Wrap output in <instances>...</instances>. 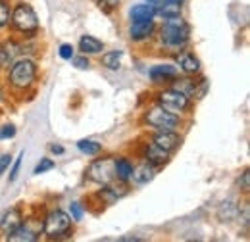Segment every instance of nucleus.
<instances>
[{
  "mask_svg": "<svg viewBox=\"0 0 250 242\" xmlns=\"http://www.w3.org/2000/svg\"><path fill=\"white\" fill-rule=\"evenodd\" d=\"M190 40V25L181 16L167 18L160 27V42L169 50H181Z\"/></svg>",
  "mask_w": 250,
  "mask_h": 242,
  "instance_id": "1",
  "label": "nucleus"
},
{
  "mask_svg": "<svg viewBox=\"0 0 250 242\" xmlns=\"http://www.w3.org/2000/svg\"><path fill=\"white\" fill-rule=\"evenodd\" d=\"M37 63L29 58H21V60H16L10 67V73H8V81L14 89L18 91H25L29 89L35 79H37Z\"/></svg>",
  "mask_w": 250,
  "mask_h": 242,
  "instance_id": "2",
  "label": "nucleus"
},
{
  "mask_svg": "<svg viewBox=\"0 0 250 242\" xmlns=\"http://www.w3.org/2000/svg\"><path fill=\"white\" fill-rule=\"evenodd\" d=\"M42 233L50 241H58L63 237H69L71 233V215L63 210H52L44 215L42 221Z\"/></svg>",
  "mask_w": 250,
  "mask_h": 242,
  "instance_id": "3",
  "label": "nucleus"
},
{
  "mask_svg": "<svg viewBox=\"0 0 250 242\" xmlns=\"http://www.w3.org/2000/svg\"><path fill=\"white\" fill-rule=\"evenodd\" d=\"M12 27L23 35H33L39 31V16L29 4L18 2L12 8V18H10Z\"/></svg>",
  "mask_w": 250,
  "mask_h": 242,
  "instance_id": "4",
  "label": "nucleus"
},
{
  "mask_svg": "<svg viewBox=\"0 0 250 242\" xmlns=\"http://www.w3.org/2000/svg\"><path fill=\"white\" fill-rule=\"evenodd\" d=\"M143 121H145V125H148L156 131H177V127H181V118L177 114H171L158 104L145 112Z\"/></svg>",
  "mask_w": 250,
  "mask_h": 242,
  "instance_id": "5",
  "label": "nucleus"
},
{
  "mask_svg": "<svg viewBox=\"0 0 250 242\" xmlns=\"http://www.w3.org/2000/svg\"><path fill=\"white\" fill-rule=\"evenodd\" d=\"M156 100H158V106H162L164 110H167L171 114H177V116L190 110V98L185 96L183 92L171 89V87L158 92Z\"/></svg>",
  "mask_w": 250,
  "mask_h": 242,
  "instance_id": "6",
  "label": "nucleus"
},
{
  "mask_svg": "<svg viewBox=\"0 0 250 242\" xmlns=\"http://www.w3.org/2000/svg\"><path fill=\"white\" fill-rule=\"evenodd\" d=\"M114 158L116 156H106V158H98L87 169V179L96 182V184H110L116 179L114 173Z\"/></svg>",
  "mask_w": 250,
  "mask_h": 242,
  "instance_id": "7",
  "label": "nucleus"
},
{
  "mask_svg": "<svg viewBox=\"0 0 250 242\" xmlns=\"http://www.w3.org/2000/svg\"><path fill=\"white\" fill-rule=\"evenodd\" d=\"M169 154H171V152L160 148V146L154 144L152 141H150V142H146V144L143 146V152H141L143 160H145L146 163L154 165V167H162V165H166V163L169 161Z\"/></svg>",
  "mask_w": 250,
  "mask_h": 242,
  "instance_id": "8",
  "label": "nucleus"
},
{
  "mask_svg": "<svg viewBox=\"0 0 250 242\" xmlns=\"http://www.w3.org/2000/svg\"><path fill=\"white\" fill-rule=\"evenodd\" d=\"M154 31H156V23H154V20L131 21V25H129V39H131V40H135V42H143V40L152 39Z\"/></svg>",
  "mask_w": 250,
  "mask_h": 242,
  "instance_id": "9",
  "label": "nucleus"
},
{
  "mask_svg": "<svg viewBox=\"0 0 250 242\" xmlns=\"http://www.w3.org/2000/svg\"><path fill=\"white\" fill-rule=\"evenodd\" d=\"M148 77H150V81H152L154 85L171 83V81L177 77V67L171 65V63H158L154 67H150Z\"/></svg>",
  "mask_w": 250,
  "mask_h": 242,
  "instance_id": "10",
  "label": "nucleus"
},
{
  "mask_svg": "<svg viewBox=\"0 0 250 242\" xmlns=\"http://www.w3.org/2000/svg\"><path fill=\"white\" fill-rule=\"evenodd\" d=\"M21 52H23V46H21L20 42H16V40H12V39L4 40V42L0 44V65L10 67L14 61L21 56Z\"/></svg>",
  "mask_w": 250,
  "mask_h": 242,
  "instance_id": "11",
  "label": "nucleus"
},
{
  "mask_svg": "<svg viewBox=\"0 0 250 242\" xmlns=\"http://www.w3.org/2000/svg\"><path fill=\"white\" fill-rule=\"evenodd\" d=\"M150 141L167 152L177 150L181 146V142H183V139L177 135V131H158L156 135H152Z\"/></svg>",
  "mask_w": 250,
  "mask_h": 242,
  "instance_id": "12",
  "label": "nucleus"
},
{
  "mask_svg": "<svg viewBox=\"0 0 250 242\" xmlns=\"http://www.w3.org/2000/svg\"><path fill=\"white\" fill-rule=\"evenodd\" d=\"M23 223V213H21V208H12V210H8V212L2 215V219H0V231L4 233V235H10L12 231H16L20 225Z\"/></svg>",
  "mask_w": 250,
  "mask_h": 242,
  "instance_id": "13",
  "label": "nucleus"
},
{
  "mask_svg": "<svg viewBox=\"0 0 250 242\" xmlns=\"http://www.w3.org/2000/svg\"><path fill=\"white\" fill-rule=\"evenodd\" d=\"M4 239L10 242H35L39 239V231L31 229L27 223H21L16 231H12L10 235H6Z\"/></svg>",
  "mask_w": 250,
  "mask_h": 242,
  "instance_id": "14",
  "label": "nucleus"
},
{
  "mask_svg": "<svg viewBox=\"0 0 250 242\" xmlns=\"http://www.w3.org/2000/svg\"><path fill=\"white\" fill-rule=\"evenodd\" d=\"M154 177H156V167L146 163V161L137 165V167H133V173H131V179H133L135 184H146V182L152 181Z\"/></svg>",
  "mask_w": 250,
  "mask_h": 242,
  "instance_id": "15",
  "label": "nucleus"
},
{
  "mask_svg": "<svg viewBox=\"0 0 250 242\" xmlns=\"http://www.w3.org/2000/svg\"><path fill=\"white\" fill-rule=\"evenodd\" d=\"M79 50L81 54L85 56H91V54H100L104 50V42L100 39H96L93 35H83L79 39Z\"/></svg>",
  "mask_w": 250,
  "mask_h": 242,
  "instance_id": "16",
  "label": "nucleus"
},
{
  "mask_svg": "<svg viewBox=\"0 0 250 242\" xmlns=\"http://www.w3.org/2000/svg\"><path fill=\"white\" fill-rule=\"evenodd\" d=\"M177 63H179V69L187 75H194V73L200 71V60L192 52H187V50L177 56Z\"/></svg>",
  "mask_w": 250,
  "mask_h": 242,
  "instance_id": "17",
  "label": "nucleus"
},
{
  "mask_svg": "<svg viewBox=\"0 0 250 242\" xmlns=\"http://www.w3.org/2000/svg\"><path fill=\"white\" fill-rule=\"evenodd\" d=\"M131 21H145V20H154L156 18V8L152 4H135L129 10Z\"/></svg>",
  "mask_w": 250,
  "mask_h": 242,
  "instance_id": "18",
  "label": "nucleus"
},
{
  "mask_svg": "<svg viewBox=\"0 0 250 242\" xmlns=\"http://www.w3.org/2000/svg\"><path fill=\"white\" fill-rule=\"evenodd\" d=\"M114 173L120 182H129L133 173V163L127 158H114Z\"/></svg>",
  "mask_w": 250,
  "mask_h": 242,
  "instance_id": "19",
  "label": "nucleus"
},
{
  "mask_svg": "<svg viewBox=\"0 0 250 242\" xmlns=\"http://www.w3.org/2000/svg\"><path fill=\"white\" fill-rule=\"evenodd\" d=\"M181 10H183L181 2L169 0V2H164V4L156 6V16L164 18V20H167V18H177V16H181Z\"/></svg>",
  "mask_w": 250,
  "mask_h": 242,
  "instance_id": "20",
  "label": "nucleus"
},
{
  "mask_svg": "<svg viewBox=\"0 0 250 242\" xmlns=\"http://www.w3.org/2000/svg\"><path fill=\"white\" fill-rule=\"evenodd\" d=\"M241 212V208L233 202V200H225V202H221L218 208V217L219 221H233L237 215Z\"/></svg>",
  "mask_w": 250,
  "mask_h": 242,
  "instance_id": "21",
  "label": "nucleus"
},
{
  "mask_svg": "<svg viewBox=\"0 0 250 242\" xmlns=\"http://www.w3.org/2000/svg\"><path fill=\"white\" fill-rule=\"evenodd\" d=\"M194 87H196V81L194 79H188V77H175L173 81H171V89H175V91L183 92L185 96H188L190 100H192V92H194Z\"/></svg>",
  "mask_w": 250,
  "mask_h": 242,
  "instance_id": "22",
  "label": "nucleus"
},
{
  "mask_svg": "<svg viewBox=\"0 0 250 242\" xmlns=\"http://www.w3.org/2000/svg\"><path fill=\"white\" fill-rule=\"evenodd\" d=\"M122 56H124V52H122V50H112V52H106V54H102L100 63H102L104 67H108V69L116 71V69H120V67H122Z\"/></svg>",
  "mask_w": 250,
  "mask_h": 242,
  "instance_id": "23",
  "label": "nucleus"
},
{
  "mask_svg": "<svg viewBox=\"0 0 250 242\" xmlns=\"http://www.w3.org/2000/svg\"><path fill=\"white\" fill-rule=\"evenodd\" d=\"M77 148L85 156H98L102 152V144L96 142V141H91V139H83V141L77 142Z\"/></svg>",
  "mask_w": 250,
  "mask_h": 242,
  "instance_id": "24",
  "label": "nucleus"
},
{
  "mask_svg": "<svg viewBox=\"0 0 250 242\" xmlns=\"http://www.w3.org/2000/svg\"><path fill=\"white\" fill-rule=\"evenodd\" d=\"M10 18H12V6H10V0H0V29L6 27L10 23Z\"/></svg>",
  "mask_w": 250,
  "mask_h": 242,
  "instance_id": "25",
  "label": "nucleus"
},
{
  "mask_svg": "<svg viewBox=\"0 0 250 242\" xmlns=\"http://www.w3.org/2000/svg\"><path fill=\"white\" fill-rule=\"evenodd\" d=\"M50 169H54V161H52L50 158H42V160L37 163V167H35V175L46 173V171H50Z\"/></svg>",
  "mask_w": 250,
  "mask_h": 242,
  "instance_id": "26",
  "label": "nucleus"
},
{
  "mask_svg": "<svg viewBox=\"0 0 250 242\" xmlns=\"http://www.w3.org/2000/svg\"><path fill=\"white\" fill-rule=\"evenodd\" d=\"M83 213H85V210H83V206L79 202H71L69 204V215H71V219L81 221L83 219Z\"/></svg>",
  "mask_w": 250,
  "mask_h": 242,
  "instance_id": "27",
  "label": "nucleus"
},
{
  "mask_svg": "<svg viewBox=\"0 0 250 242\" xmlns=\"http://www.w3.org/2000/svg\"><path fill=\"white\" fill-rule=\"evenodd\" d=\"M21 160H23V152H20V156L16 158L12 169H10V182H14L18 179V173H20V167H21Z\"/></svg>",
  "mask_w": 250,
  "mask_h": 242,
  "instance_id": "28",
  "label": "nucleus"
},
{
  "mask_svg": "<svg viewBox=\"0 0 250 242\" xmlns=\"http://www.w3.org/2000/svg\"><path fill=\"white\" fill-rule=\"evenodd\" d=\"M58 54H60V58H62V60H71V58H73V54H75V50H73V46H71V44H60Z\"/></svg>",
  "mask_w": 250,
  "mask_h": 242,
  "instance_id": "29",
  "label": "nucleus"
},
{
  "mask_svg": "<svg viewBox=\"0 0 250 242\" xmlns=\"http://www.w3.org/2000/svg\"><path fill=\"white\" fill-rule=\"evenodd\" d=\"M12 137H16V127H14L12 123L2 125V127H0V139L4 141V139H12Z\"/></svg>",
  "mask_w": 250,
  "mask_h": 242,
  "instance_id": "30",
  "label": "nucleus"
},
{
  "mask_svg": "<svg viewBox=\"0 0 250 242\" xmlns=\"http://www.w3.org/2000/svg\"><path fill=\"white\" fill-rule=\"evenodd\" d=\"M96 2H98L100 8H104L106 12H112V10L120 8V4H122V0H96Z\"/></svg>",
  "mask_w": 250,
  "mask_h": 242,
  "instance_id": "31",
  "label": "nucleus"
},
{
  "mask_svg": "<svg viewBox=\"0 0 250 242\" xmlns=\"http://www.w3.org/2000/svg\"><path fill=\"white\" fill-rule=\"evenodd\" d=\"M71 61H73V65H75L77 69H89V65H91L89 60L85 58V54H83V56H79V58H75V56H73Z\"/></svg>",
  "mask_w": 250,
  "mask_h": 242,
  "instance_id": "32",
  "label": "nucleus"
},
{
  "mask_svg": "<svg viewBox=\"0 0 250 242\" xmlns=\"http://www.w3.org/2000/svg\"><path fill=\"white\" fill-rule=\"evenodd\" d=\"M10 163H12V156L10 154H0V175L10 167Z\"/></svg>",
  "mask_w": 250,
  "mask_h": 242,
  "instance_id": "33",
  "label": "nucleus"
},
{
  "mask_svg": "<svg viewBox=\"0 0 250 242\" xmlns=\"http://www.w3.org/2000/svg\"><path fill=\"white\" fill-rule=\"evenodd\" d=\"M239 186L243 188V192H249V188H250V173L249 171L243 173V179L239 181Z\"/></svg>",
  "mask_w": 250,
  "mask_h": 242,
  "instance_id": "34",
  "label": "nucleus"
},
{
  "mask_svg": "<svg viewBox=\"0 0 250 242\" xmlns=\"http://www.w3.org/2000/svg\"><path fill=\"white\" fill-rule=\"evenodd\" d=\"M50 152H52V154H56V156H60V154L65 152V148H63L62 144H50Z\"/></svg>",
  "mask_w": 250,
  "mask_h": 242,
  "instance_id": "35",
  "label": "nucleus"
},
{
  "mask_svg": "<svg viewBox=\"0 0 250 242\" xmlns=\"http://www.w3.org/2000/svg\"><path fill=\"white\" fill-rule=\"evenodd\" d=\"M164 2H169V0H148V4H152L154 8H156V6H160V4H164Z\"/></svg>",
  "mask_w": 250,
  "mask_h": 242,
  "instance_id": "36",
  "label": "nucleus"
},
{
  "mask_svg": "<svg viewBox=\"0 0 250 242\" xmlns=\"http://www.w3.org/2000/svg\"><path fill=\"white\" fill-rule=\"evenodd\" d=\"M2 98H4V96H2V91H0V102H2Z\"/></svg>",
  "mask_w": 250,
  "mask_h": 242,
  "instance_id": "37",
  "label": "nucleus"
},
{
  "mask_svg": "<svg viewBox=\"0 0 250 242\" xmlns=\"http://www.w3.org/2000/svg\"><path fill=\"white\" fill-rule=\"evenodd\" d=\"M175 2H183V0H175Z\"/></svg>",
  "mask_w": 250,
  "mask_h": 242,
  "instance_id": "38",
  "label": "nucleus"
}]
</instances>
